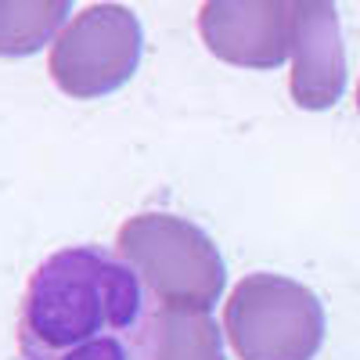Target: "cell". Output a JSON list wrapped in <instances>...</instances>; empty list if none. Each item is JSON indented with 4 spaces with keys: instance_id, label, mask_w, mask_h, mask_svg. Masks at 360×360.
Returning a JSON list of instances; mask_svg holds the SVG:
<instances>
[{
    "instance_id": "cell-1",
    "label": "cell",
    "mask_w": 360,
    "mask_h": 360,
    "mask_svg": "<svg viewBox=\"0 0 360 360\" xmlns=\"http://www.w3.org/2000/svg\"><path fill=\"white\" fill-rule=\"evenodd\" d=\"M159 310L123 256L72 245L29 278L18 310L22 360H148Z\"/></svg>"
},
{
    "instance_id": "cell-2",
    "label": "cell",
    "mask_w": 360,
    "mask_h": 360,
    "mask_svg": "<svg viewBox=\"0 0 360 360\" xmlns=\"http://www.w3.org/2000/svg\"><path fill=\"white\" fill-rule=\"evenodd\" d=\"M115 249L162 310L209 314L227 285L217 242L198 224L173 213H141L119 227Z\"/></svg>"
},
{
    "instance_id": "cell-3",
    "label": "cell",
    "mask_w": 360,
    "mask_h": 360,
    "mask_svg": "<svg viewBox=\"0 0 360 360\" xmlns=\"http://www.w3.org/2000/svg\"><path fill=\"white\" fill-rule=\"evenodd\" d=\"M224 335L242 360H314L324 342V307L292 278L249 274L224 307Z\"/></svg>"
},
{
    "instance_id": "cell-4",
    "label": "cell",
    "mask_w": 360,
    "mask_h": 360,
    "mask_svg": "<svg viewBox=\"0 0 360 360\" xmlns=\"http://www.w3.org/2000/svg\"><path fill=\"white\" fill-rule=\"evenodd\" d=\"M144 33L141 22L123 4L83 8L51 47L47 72L58 90L76 101H94L127 86L141 65Z\"/></svg>"
},
{
    "instance_id": "cell-5",
    "label": "cell",
    "mask_w": 360,
    "mask_h": 360,
    "mask_svg": "<svg viewBox=\"0 0 360 360\" xmlns=\"http://www.w3.org/2000/svg\"><path fill=\"white\" fill-rule=\"evenodd\" d=\"M295 0H205L198 11L202 44L238 69H278L292 54Z\"/></svg>"
},
{
    "instance_id": "cell-6",
    "label": "cell",
    "mask_w": 360,
    "mask_h": 360,
    "mask_svg": "<svg viewBox=\"0 0 360 360\" xmlns=\"http://www.w3.org/2000/svg\"><path fill=\"white\" fill-rule=\"evenodd\" d=\"M292 98L307 112L332 108L346 90V47L335 0L292 4Z\"/></svg>"
},
{
    "instance_id": "cell-7",
    "label": "cell",
    "mask_w": 360,
    "mask_h": 360,
    "mask_svg": "<svg viewBox=\"0 0 360 360\" xmlns=\"http://www.w3.org/2000/svg\"><path fill=\"white\" fill-rule=\"evenodd\" d=\"M72 0H0V58H29L65 29Z\"/></svg>"
},
{
    "instance_id": "cell-8",
    "label": "cell",
    "mask_w": 360,
    "mask_h": 360,
    "mask_svg": "<svg viewBox=\"0 0 360 360\" xmlns=\"http://www.w3.org/2000/svg\"><path fill=\"white\" fill-rule=\"evenodd\" d=\"M148 360H224V332L209 314H180L159 307Z\"/></svg>"
},
{
    "instance_id": "cell-9",
    "label": "cell",
    "mask_w": 360,
    "mask_h": 360,
    "mask_svg": "<svg viewBox=\"0 0 360 360\" xmlns=\"http://www.w3.org/2000/svg\"><path fill=\"white\" fill-rule=\"evenodd\" d=\"M356 108H360V86H356Z\"/></svg>"
}]
</instances>
